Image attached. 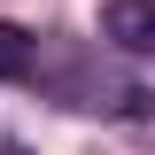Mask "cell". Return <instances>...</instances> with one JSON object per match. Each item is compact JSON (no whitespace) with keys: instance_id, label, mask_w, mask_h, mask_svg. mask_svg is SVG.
<instances>
[{"instance_id":"2","label":"cell","mask_w":155,"mask_h":155,"mask_svg":"<svg viewBox=\"0 0 155 155\" xmlns=\"http://www.w3.org/2000/svg\"><path fill=\"white\" fill-rule=\"evenodd\" d=\"M0 78H31V31L0 23Z\"/></svg>"},{"instance_id":"3","label":"cell","mask_w":155,"mask_h":155,"mask_svg":"<svg viewBox=\"0 0 155 155\" xmlns=\"http://www.w3.org/2000/svg\"><path fill=\"white\" fill-rule=\"evenodd\" d=\"M0 155H23V147H0Z\"/></svg>"},{"instance_id":"1","label":"cell","mask_w":155,"mask_h":155,"mask_svg":"<svg viewBox=\"0 0 155 155\" xmlns=\"http://www.w3.org/2000/svg\"><path fill=\"white\" fill-rule=\"evenodd\" d=\"M101 31L124 54H155V0H101Z\"/></svg>"}]
</instances>
